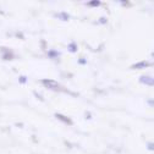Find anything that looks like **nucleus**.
<instances>
[{
  "label": "nucleus",
  "mask_w": 154,
  "mask_h": 154,
  "mask_svg": "<svg viewBox=\"0 0 154 154\" xmlns=\"http://www.w3.org/2000/svg\"><path fill=\"white\" fill-rule=\"evenodd\" d=\"M120 3H121V5H125V6H130L131 5L128 2H124V0H122V2H120Z\"/></svg>",
  "instance_id": "obj_13"
},
{
  "label": "nucleus",
  "mask_w": 154,
  "mask_h": 154,
  "mask_svg": "<svg viewBox=\"0 0 154 154\" xmlns=\"http://www.w3.org/2000/svg\"><path fill=\"white\" fill-rule=\"evenodd\" d=\"M149 66V63L147 61H140V63H136L131 66L132 70H141V69H144V67H148Z\"/></svg>",
  "instance_id": "obj_5"
},
{
  "label": "nucleus",
  "mask_w": 154,
  "mask_h": 154,
  "mask_svg": "<svg viewBox=\"0 0 154 154\" xmlns=\"http://www.w3.org/2000/svg\"><path fill=\"white\" fill-rule=\"evenodd\" d=\"M18 82H20V83H26L27 82V79H26L25 76H21L20 79H18Z\"/></svg>",
  "instance_id": "obj_10"
},
{
  "label": "nucleus",
  "mask_w": 154,
  "mask_h": 154,
  "mask_svg": "<svg viewBox=\"0 0 154 154\" xmlns=\"http://www.w3.org/2000/svg\"><path fill=\"white\" fill-rule=\"evenodd\" d=\"M55 118H56L57 120H59V121L64 122L65 125H72V120H71L69 116H66V115H63V114L56 112V114H55Z\"/></svg>",
  "instance_id": "obj_2"
},
{
  "label": "nucleus",
  "mask_w": 154,
  "mask_h": 154,
  "mask_svg": "<svg viewBox=\"0 0 154 154\" xmlns=\"http://www.w3.org/2000/svg\"><path fill=\"white\" fill-rule=\"evenodd\" d=\"M140 82L143 83V85H146V86H150V87L154 85V80L152 79L150 76H146V75L140 77Z\"/></svg>",
  "instance_id": "obj_4"
},
{
  "label": "nucleus",
  "mask_w": 154,
  "mask_h": 154,
  "mask_svg": "<svg viewBox=\"0 0 154 154\" xmlns=\"http://www.w3.org/2000/svg\"><path fill=\"white\" fill-rule=\"evenodd\" d=\"M100 2L99 0H92V2H88L87 3V5L88 6H92V8H98V6H100Z\"/></svg>",
  "instance_id": "obj_8"
},
{
  "label": "nucleus",
  "mask_w": 154,
  "mask_h": 154,
  "mask_svg": "<svg viewBox=\"0 0 154 154\" xmlns=\"http://www.w3.org/2000/svg\"><path fill=\"white\" fill-rule=\"evenodd\" d=\"M34 94H35V97H37L38 99H41V100H44V99H43V98L41 97V95H39V94H38V93H37V92H34Z\"/></svg>",
  "instance_id": "obj_14"
},
{
  "label": "nucleus",
  "mask_w": 154,
  "mask_h": 154,
  "mask_svg": "<svg viewBox=\"0 0 154 154\" xmlns=\"http://www.w3.org/2000/svg\"><path fill=\"white\" fill-rule=\"evenodd\" d=\"M99 22H100V23H106L108 20H106L105 17H100V18H99Z\"/></svg>",
  "instance_id": "obj_12"
},
{
  "label": "nucleus",
  "mask_w": 154,
  "mask_h": 154,
  "mask_svg": "<svg viewBox=\"0 0 154 154\" xmlns=\"http://www.w3.org/2000/svg\"><path fill=\"white\" fill-rule=\"evenodd\" d=\"M59 55H60V53L57 51V50H49L48 51V56L49 57H57Z\"/></svg>",
  "instance_id": "obj_9"
},
{
  "label": "nucleus",
  "mask_w": 154,
  "mask_h": 154,
  "mask_svg": "<svg viewBox=\"0 0 154 154\" xmlns=\"http://www.w3.org/2000/svg\"><path fill=\"white\" fill-rule=\"evenodd\" d=\"M41 82H42L43 86H44L45 88H48V89H51V91H55V92L61 91L60 85L57 83L56 81H54V80H48V79H45V80H41Z\"/></svg>",
  "instance_id": "obj_1"
},
{
  "label": "nucleus",
  "mask_w": 154,
  "mask_h": 154,
  "mask_svg": "<svg viewBox=\"0 0 154 154\" xmlns=\"http://www.w3.org/2000/svg\"><path fill=\"white\" fill-rule=\"evenodd\" d=\"M86 63H87L86 59H80V60H79V64H86Z\"/></svg>",
  "instance_id": "obj_15"
},
{
  "label": "nucleus",
  "mask_w": 154,
  "mask_h": 154,
  "mask_svg": "<svg viewBox=\"0 0 154 154\" xmlns=\"http://www.w3.org/2000/svg\"><path fill=\"white\" fill-rule=\"evenodd\" d=\"M59 20H63V21H69L70 20V15L67 12H59V14H56L55 15Z\"/></svg>",
  "instance_id": "obj_6"
},
{
  "label": "nucleus",
  "mask_w": 154,
  "mask_h": 154,
  "mask_svg": "<svg viewBox=\"0 0 154 154\" xmlns=\"http://www.w3.org/2000/svg\"><path fill=\"white\" fill-rule=\"evenodd\" d=\"M147 148H148L149 150H153V149H154V146H153V143H152V142L147 143Z\"/></svg>",
  "instance_id": "obj_11"
},
{
  "label": "nucleus",
  "mask_w": 154,
  "mask_h": 154,
  "mask_svg": "<svg viewBox=\"0 0 154 154\" xmlns=\"http://www.w3.org/2000/svg\"><path fill=\"white\" fill-rule=\"evenodd\" d=\"M0 50L3 51V59L4 60H12L14 57H15V55H14V53L11 51V50H9V49H6V48H0Z\"/></svg>",
  "instance_id": "obj_3"
},
{
  "label": "nucleus",
  "mask_w": 154,
  "mask_h": 154,
  "mask_svg": "<svg viewBox=\"0 0 154 154\" xmlns=\"http://www.w3.org/2000/svg\"><path fill=\"white\" fill-rule=\"evenodd\" d=\"M67 50H69L70 53H76L77 50H79V47H77V44H76L75 42H72V43H70V44L67 45Z\"/></svg>",
  "instance_id": "obj_7"
}]
</instances>
